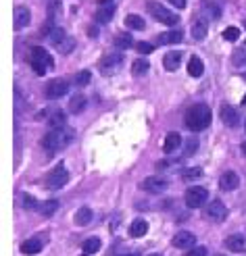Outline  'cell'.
I'll return each instance as SVG.
<instances>
[{"mask_svg": "<svg viewBox=\"0 0 246 256\" xmlns=\"http://www.w3.org/2000/svg\"><path fill=\"white\" fill-rule=\"evenodd\" d=\"M238 185H240V177H238V173H234V171H226L224 175L219 177V188L224 190V192L236 190Z\"/></svg>", "mask_w": 246, "mask_h": 256, "instance_id": "5bb4252c", "label": "cell"}, {"mask_svg": "<svg viewBox=\"0 0 246 256\" xmlns=\"http://www.w3.org/2000/svg\"><path fill=\"white\" fill-rule=\"evenodd\" d=\"M201 175H203V169H198V167H190V169H184L182 171V179H186V181L196 179V177H201Z\"/></svg>", "mask_w": 246, "mask_h": 256, "instance_id": "8d00e7d4", "label": "cell"}, {"mask_svg": "<svg viewBox=\"0 0 246 256\" xmlns=\"http://www.w3.org/2000/svg\"><path fill=\"white\" fill-rule=\"evenodd\" d=\"M148 69H150V63H146L144 59H136V61L132 63V73H134L136 77L148 73Z\"/></svg>", "mask_w": 246, "mask_h": 256, "instance_id": "d6a6232c", "label": "cell"}, {"mask_svg": "<svg viewBox=\"0 0 246 256\" xmlns=\"http://www.w3.org/2000/svg\"><path fill=\"white\" fill-rule=\"evenodd\" d=\"M180 144H182V135H180L178 131H171V133H167V137H165L163 150H165L167 154H171L173 150H178V148H180Z\"/></svg>", "mask_w": 246, "mask_h": 256, "instance_id": "ffe728a7", "label": "cell"}, {"mask_svg": "<svg viewBox=\"0 0 246 256\" xmlns=\"http://www.w3.org/2000/svg\"><path fill=\"white\" fill-rule=\"evenodd\" d=\"M42 248H44V244H42V240H38V238L25 240V242L21 244V252H23V254H27V256H31V254H40Z\"/></svg>", "mask_w": 246, "mask_h": 256, "instance_id": "e0dca14e", "label": "cell"}, {"mask_svg": "<svg viewBox=\"0 0 246 256\" xmlns=\"http://www.w3.org/2000/svg\"><path fill=\"white\" fill-rule=\"evenodd\" d=\"M67 181H69V171L61 162V165H56L48 175H46V188L48 190H61Z\"/></svg>", "mask_w": 246, "mask_h": 256, "instance_id": "5b68a950", "label": "cell"}, {"mask_svg": "<svg viewBox=\"0 0 246 256\" xmlns=\"http://www.w3.org/2000/svg\"><path fill=\"white\" fill-rule=\"evenodd\" d=\"M29 65L36 71V75H46L54 67L52 56L48 54V50L42 48V46H33L31 54H29Z\"/></svg>", "mask_w": 246, "mask_h": 256, "instance_id": "3957f363", "label": "cell"}, {"mask_svg": "<svg viewBox=\"0 0 246 256\" xmlns=\"http://www.w3.org/2000/svg\"><path fill=\"white\" fill-rule=\"evenodd\" d=\"M67 92H69V84L65 79H50L44 88V96L50 100H58L61 96H67Z\"/></svg>", "mask_w": 246, "mask_h": 256, "instance_id": "ba28073f", "label": "cell"}, {"mask_svg": "<svg viewBox=\"0 0 246 256\" xmlns=\"http://www.w3.org/2000/svg\"><path fill=\"white\" fill-rule=\"evenodd\" d=\"M123 23H125V27H127V29H134V31L144 29V19L140 17V15H127Z\"/></svg>", "mask_w": 246, "mask_h": 256, "instance_id": "83f0119b", "label": "cell"}, {"mask_svg": "<svg viewBox=\"0 0 246 256\" xmlns=\"http://www.w3.org/2000/svg\"><path fill=\"white\" fill-rule=\"evenodd\" d=\"M226 246L230 252H246V238L244 236H228L226 238Z\"/></svg>", "mask_w": 246, "mask_h": 256, "instance_id": "9a60e30c", "label": "cell"}, {"mask_svg": "<svg viewBox=\"0 0 246 256\" xmlns=\"http://www.w3.org/2000/svg\"><path fill=\"white\" fill-rule=\"evenodd\" d=\"M23 206H25V208H36L38 204H36V200H33V196L23 194Z\"/></svg>", "mask_w": 246, "mask_h": 256, "instance_id": "60d3db41", "label": "cell"}, {"mask_svg": "<svg viewBox=\"0 0 246 256\" xmlns=\"http://www.w3.org/2000/svg\"><path fill=\"white\" fill-rule=\"evenodd\" d=\"M100 246H102V242L98 238H88L84 244H81V250H84L86 254H96L100 250Z\"/></svg>", "mask_w": 246, "mask_h": 256, "instance_id": "1f68e13d", "label": "cell"}, {"mask_svg": "<svg viewBox=\"0 0 246 256\" xmlns=\"http://www.w3.org/2000/svg\"><path fill=\"white\" fill-rule=\"evenodd\" d=\"M207 31H209L207 19H196V21L192 23V38H194V40H205V38H207Z\"/></svg>", "mask_w": 246, "mask_h": 256, "instance_id": "44dd1931", "label": "cell"}, {"mask_svg": "<svg viewBox=\"0 0 246 256\" xmlns=\"http://www.w3.org/2000/svg\"><path fill=\"white\" fill-rule=\"evenodd\" d=\"M242 79H244V81H246V73H244V75H242Z\"/></svg>", "mask_w": 246, "mask_h": 256, "instance_id": "f907efd6", "label": "cell"}, {"mask_svg": "<svg viewBox=\"0 0 246 256\" xmlns=\"http://www.w3.org/2000/svg\"><path fill=\"white\" fill-rule=\"evenodd\" d=\"M90 79H92V73L88 71V69H84V71H79V73L75 75V86L86 88V86L90 84Z\"/></svg>", "mask_w": 246, "mask_h": 256, "instance_id": "e575fe53", "label": "cell"}, {"mask_svg": "<svg viewBox=\"0 0 246 256\" xmlns=\"http://www.w3.org/2000/svg\"><path fill=\"white\" fill-rule=\"evenodd\" d=\"M207 217L211 221H215V223H224L226 217H228V208L221 200H213L209 206H207Z\"/></svg>", "mask_w": 246, "mask_h": 256, "instance_id": "30bf717a", "label": "cell"}, {"mask_svg": "<svg viewBox=\"0 0 246 256\" xmlns=\"http://www.w3.org/2000/svg\"><path fill=\"white\" fill-rule=\"evenodd\" d=\"M188 73H190L192 77H201V75L205 73V65H203V61L198 59V56H192V59H190V63H188Z\"/></svg>", "mask_w": 246, "mask_h": 256, "instance_id": "4316f807", "label": "cell"}, {"mask_svg": "<svg viewBox=\"0 0 246 256\" xmlns=\"http://www.w3.org/2000/svg\"><path fill=\"white\" fill-rule=\"evenodd\" d=\"M242 104H244V107H246V96H244V98H242Z\"/></svg>", "mask_w": 246, "mask_h": 256, "instance_id": "7dc6e473", "label": "cell"}, {"mask_svg": "<svg viewBox=\"0 0 246 256\" xmlns=\"http://www.w3.org/2000/svg\"><path fill=\"white\" fill-rule=\"evenodd\" d=\"M148 256H161V254H148Z\"/></svg>", "mask_w": 246, "mask_h": 256, "instance_id": "681fc988", "label": "cell"}, {"mask_svg": "<svg viewBox=\"0 0 246 256\" xmlns=\"http://www.w3.org/2000/svg\"><path fill=\"white\" fill-rule=\"evenodd\" d=\"M136 50H138L140 54H150V52H155V46L148 44V42H138V44H136Z\"/></svg>", "mask_w": 246, "mask_h": 256, "instance_id": "f35d334b", "label": "cell"}, {"mask_svg": "<svg viewBox=\"0 0 246 256\" xmlns=\"http://www.w3.org/2000/svg\"><path fill=\"white\" fill-rule=\"evenodd\" d=\"M186 146H188V148H186V154H194L196 152V150H198V142H196V139H188V144H186Z\"/></svg>", "mask_w": 246, "mask_h": 256, "instance_id": "b9f144b4", "label": "cell"}, {"mask_svg": "<svg viewBox=\"0 0 246 256\" xmlns=\"http://www.w3.org/2000/svg\"><path fill=\"white\" fill-rule=\"evenodd\" d=\"M94 17H96L98 23H109L115 17V6H100Z\"/></svg>", "mask_w": 246, "mask_h": 256, "instance_id": "f546056e", "label": "cell"}, {"mask_svg": "<svg viewBox=\"0 0 246 256\" xmlns=\"http://www.w3.org/2000/svg\"><path fill=\"white\" fill-rule=\"evenodd\" d=\"M115 46H117L119 50H127V48H132V46H134V40H132V36H130L127 31H121V33H117Z\"/></svg>", "mask_w": 246, "mask_h": 256, "instance_id": "d4e9b609", "label": "cell"}, {"mask_svg": "<svg viewBox=\"0 0 246 256\" xmlns=\"http://www.w3.org/2000/svg\"><path fill=\"white\" fill-rule=\"evenodd\" d=\"M146 234H148V223L144 219H136L130 225V236L132 238H144Z\"/></svg>", "mask_w": 246, "mask_h": 256, "instance_id": "7402d4cb", "label": "cell"}, {"mask_svg": "<svg viewBox=\"0 0 246 256\" xmlns=\"http://www.w3.org/2000/svg\"><path fill=\"white\" fill-rule=\"evenodd\" d=\"M184 200L188 208H201L207 200H209V192L203 185H194V188H188L184 194Z\"/></svg>", "mask_w": 246, "mask_h": 256, "instance_id": "8992f818", "label": "cell"}, {"mask_svg": "<svg viewBox=\"0 0 246 256\" xmlns=\"http://www.w3.org/2000/svg\"><path fill=\"white\" fill-rule=\"evenodd\" d=\"M13 21H15V29H25L31 21V10L27 6H17L13 13Z\"/></svg>", "mask_w": 246, "mask_h": 256, "instance_id": "8fae6325", "label": "cell"}, {"mask_svg": "<svg viewBox=\"0 0 246 256\" xmlns=\"http://www.w3.org/2000/svg\"><path fill=\"white\" fill-rule=\"evenodd\" d=\"M167 2H171L175 8H186V0H167Z\"/></svg>", "mask_w": 246, "mask_h": 256, "instance_id": "7bdbcfd3", "label": "cell"}, {"mask_svg": "<svg viewBox=\"0 0 246 256\" xmlns=\"http://www.w3.org/2000/svg\"><path fill=\"white\" fill-rule=\"evenodd\" d=\"M121 65H123V56L121 54H117V52L107 54V56H102V61H100V73L107 75V77L115 75L121 69Z\"/></svg>", "mask_w": 246, "mask_h": 256, "instance_id": "52a82bcc", "label": "cell"}, {"mask_svg": "<svg viewBox=\"0 0 246 256\" xmlns=\"http://www.w3.org/2000/svg\"><path fill=\"white\" fill-rule=\"evenodd\" d=\"M201 13L207 19H219L221 17V8L215 2H211V0H203L201 2Z\"/></svg>", "mask_w": 246, "mask_h": 256, "instance_id": "d6986e66", "label": "cell"}, {"mask_svg": "<svg viewBox=\"0 0 246 256\" xmlns=\"http://www.w3.org/2000/svg\"><path fill=\"white\" fill-rule=\"evenodd\" d=\"M92 217H94V213H92V211H90V208H88V206H81V208H79V211L75 213V223H77V225H81V227H84V225H88V223H90V221H92Z\"/></svg>", "mask_w": 246, "mask_h": 256, "instance_id": "484cf974", "label": "cell"}, {"mask_svg": "<svg viewBox=\"0 0 246 256\" xmlns=\"http://www.w3.org/2000/svg\"><path fill=\"white\" fill-rule=\"evenodd\" d=\"M242 152H244V154H246V142H244V144H242Z\"/></svg>", "mask_w": 246, "mask_h": 256, "instance_id": "bcb514c9", "label": "cell"}, {"mask_svg": "<svg viewBox=\"0 0 246 256\" xmlns=\"http://www.w3.org/2000/svg\"><path fill=\"white\" fill-rule=\"evenodd\" d=\"M224 38H226L228 42H236V40L240 38V29H238V27H234V25L228 27V29L224 31Z\"/></svg>", "mask_w": 246, "mask_h": 256, "instance_id": "74e56055", "label": "cell"}, {"mask_svg": "<svg viewBox=\"0 0 246 256\" xmlns=\"http://www.w3.org/2000/svg\"><path fill=\"white\" fill-rule=\"evenodd\" d=\"M244 127H246V121H244Z\"/></svg>", "mask_w": 246, "mask_h": 256, "instance_id": "db71d44e", "label": "cell"}, {"mask_svg": "<svg viewBox=\"0 0 246 256\" xmlns=\"http://www.w3.org/2000/svg\"><path fill=\"white\" fill-rule=\"evenodd\" d=\"M65 38H67V33H65L61 27H52V31L48 33V40H50L54 46H58V44H61V42L65 40Z\"/></svg>", "mask_w": 246, "mask_h": 256, "instance_id": "836d02e7", "label": "cell"}, {"mask_svg": "<svg viewBox=\"0 0 246 256\" xmlns=\"http://www.w3.org/2000/svg\"><path fill=\"white\" fill-rule=\"evenodd\" d=\"M244 29H246V19H244Z\"/></svg>", "mask_w": 246, "mask_h": 256, "instance_id": "816d5d0a", "label": "cell"}, {"mask_svg": "<svg viewBox=\"0 0 246 256\" xmlns=\"http://www.w3.org/2000/svg\"><path fill=\"white\" fill-rule=\"evenodd\" d=\"M171 246L178 250H186V248H194L196 246V236L192 231H178L171 240Z\"/></svg>", "mask_w": 246, "mask_h": 256, "instance_id": "9c48e42d", "label": "cell"}, {"mask_svg": "<svg viewBox=\"0 0 246 256\" xmlns=\"http://www.w3.org/2000/svg\"><path fill=\"white\" fill-rule=\"evenodd\" d=\"M186 125L192 131H203L211 125V109L207 104H194L186 113Z\"/></svg>", "mask_w": 246, "mask_h": 256, "instance_id": "7a4b0ae2", "label": "cell"}, {"mask_svg": "<svg viewBox=\"0 0 246 256\" xmlns=\"http://www.w3.org/2000/svg\"><path fill=\"white\" fill-rule=\"evenodd\" d=\"M121 256H138V254H121Z\"/></svg>", "mask_w": 246, "mask_h": 256, "instance_id": "c3c4849f", "label": "cell"}, {"mask_svg": "<svg viewBox=\"0 0 246 256\" xmlns=\"http://www.w3.org/2000/svg\"><path fill=\"white\" fill-rule=\"evenodd\" d=\"M232 63L236 67H246V42L242 46H238L236 50L232 54Z\"/></svg>", "mask_w": 246, "mask_h": 256, "instance_id": "f1b7e54d", "label": "cell"}, {"mask_svg": "<svg viewBox=\"0 0 246 256\" xmlns=\"http://www.w3.org/2000/svg\"><path fill=\"white\" fill-rule=\"evenodd\" d=\"M146 8H148V13L155 17L157 21L165 23V25H169V27H175V25L180 23L178 13H171V10H169L167 6H163L161 2H155V0H150V2L146 4Z\"/></svg>", "mask_w": 246, "mask_h": 256, "instance_id": "277c9868", "label": "cell"}, {"mask_svg": "<svg viewBox=\"0 0 246 256\" xmlns=\"http://www.w3.org/2000/svg\"><path fill=\"white\" fill-rule=\"evenodd\" d=\"M38 211H40V215H44V217H52V215L58 211V202H56V200H44V202L38 206Z\"/></svg>", "mask_w": 246, "mask_h": 256, "instance_id": "4dcf8cb0", "label": "cell"}, {"mask_svg": "<svg viewBox=\"0 0 246 256\" xmlns=\"http://www.w3.org/2000/svg\"><path fill=\"white\" fill-rule=\"evenodd\" d=\"M217 256H224V254H217Z\"/></svg>", "mask_w": 246, "mask_h": 256, "instance_id": "f5cc1de1", "label": "cell"}, {"mask_svg": "<svg viewBox=\"0 0 246 256\" xmlns=\"http://www.w3.org/2000/svg\"><path fill=\"white\" fill-rule=\"evenodd\" d=\"M221 121H224L228 127H238L240 125V113L230 107V104H224L221 107Z\"/></svg>", "mask_w": 246, "mask_h": 256, "instance_id": "4fadbf2b", "label": "cell"}, {"mask_svg": "<svg viewBox=\"0 0 246 256\" xmlns=\"http://www.w3.org/2000/svg\"><path fill=\"white\" fill-rule=\"evenodd\" d=\"M186 256H207V248L205 246H194L192 250L186 252Z\"/></svg>", "mask_w": 246, "mask_h": 256, "instance_id": "ab89813d", "label": "cell"}, {"mask_svg": "<svg viewBox=\"0 0 246 256\" xmlns=\"http://www.w3.org/2000/svg\"><path fill=\"white\" fill-rule=\"evenodd\" d=\"M48 117V125H50V129H61V127H65V115L63 111H50V115H46Z\"/></svg>", "mask_w": 246, "mask_h": 256, "instance_id": "603a6c76", "label": "cell"}, {"mask_svg": "<svg viewBox=\"0 0 246 256\" xmlns=\"http://www.w3.org/2000/svg\"><path fill=\"white\" fill-rule=\"evenodd\" d=\"M71 139H73V131L69 129V127L50 129L42 137V148H44V152L48 156H54L58 150H63V148H67L69 144H71Z\"/></svg>", "mask_w": 246, "mask_h": 256, "instance_id": "6da1fadb", "label": "cell"}, {"mask_svg": "<svg viewBox=\"0 0 246 256\" xmlns=\"http://www.w3.org/2000/svg\"><path fill=\"white\" fill-rule=\"evenodd\" d=\"M90 36L96 38V36H98V29H96V27H90Z\"/></svg>", "mask_w": 246, "mask_h": 256, "instance_id": "f6af8a7d", "label": "cell"}, {"mask_svg": "<svg viewBox=\"0 0 246 256\" xmlns=\"http://www.w3.org/2000/svg\"><path fill=\"white\" fill-rule=\"evenodd\" d=\"M142 190L148 194H161L167 190V181L163 177H148L142 181Z\"/></svg>", "mask_w": 246, "mask_h": 256, "instance_id": "7c38bea8", "label": "cell"}, {"mask_svg": "<svg viewBox=\"0 0 246 256\" xmlns=\"http://www.w3.org/2000/svg\"><path fill=\"white\" fill-rule=\"evenodd\" d=\"M111 2H113V0H98L100 6H107V4H111Z\"/></svg>", "mask_w": 246, "mask_h": 256, "instance_id": "ee69618b", "label": "cell"}, {"mask_svg": "<svg viewBox=\"0 0 246 256\" xmlns=\"http://www.w3.org/2000/svg\"><path fill=\"white\" fill-rule=\"evenodd\" d=\"M180 63H182V52H178V50H171L163 56V65H165L167 71H178Z\"/></svg>", "mask_w": 246, "mask_h": 256, "instance_id": "2e32d148", "label": "cell"}, {"mask_svg": "<svg viewBox=\"0 0 246 256\" xmlns=\"http://www.w3.org/2000/svg\"><path fill=\"white\" fill-rule=\"evenodd\" d=\"M73 46H75V40H73L71 36H67V38L61 42V44L56 46V50H58V52H63V54H69V52L73 50Z\"/></svg>", "mask_w": 246, "mask_h": 256, "instance_id": "d590c367", "label": "cell"}, {"mask_svg": "<svg viewBox=\"0 0 246 256\" xmlns=\"http://www.w3.org/2000/svg\"><path fill=\"white\" fill-rule=\"evenodd\" d=\"M86 107H88V100L84 94H75V96H71V100H69V113H73V115L84 113Z\"/></svg>", "mask_w": 246, "mask_h": 256, "instance_id": "ac0fdd59", "label": "cell"}, {"mask_svg": "<svg viewBox=\"0 0 246 256\" xmlns=\"http://www.w3.org/2000/svg\"><path fill=\"white\" fill-rule=\"evenodd\" d=\"M182 38L184 36H182L180 29H169V31L159 36V44H178V42H182Z\"/></svg>", "mask_w": 246, "mask_h": 256, "instance_id": "cb8c5ba5", "label": "cell"}]
</instances>
